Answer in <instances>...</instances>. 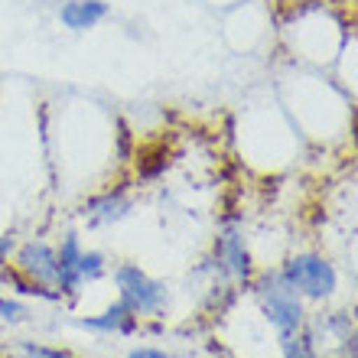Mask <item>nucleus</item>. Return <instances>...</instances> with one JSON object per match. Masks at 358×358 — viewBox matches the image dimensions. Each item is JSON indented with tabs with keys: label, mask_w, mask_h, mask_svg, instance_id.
Wrapping results in <instances>:
<instances>
[{
	"label": "nucleus",
	"mask_w": 358,
	"mask_h": 358,
	"mask_svg": "<svg viewBox=\"0 0 358 358\" xmlns=\"http://www.w3.org/2000/svg\"><path fill=\"white\" fill-rule=\"evenodd\" d=\"M283 283L293 290H303L306 296H329L336 290V271L322 257L303 255L283 267Z\"/></svg>",
	"instance_id": "1"
},
{
	"label": "nucleus",
	"mask_w": 358,
	"mask_h": 358,
	"mask_svg": "<svg viewBox=\"0 0 358 358\" xmlns=\"http://www.w3.org/2000/svg\"><path fill=\"white\" fill-rule=\"evenodd\" d=\"M114 280L121 287V303L131 313H153L163 303V287L157 280H150L141 267H134V264L117 267Z\"/></svg>",
	"instance_id": "2"
},
{
	"label": "nucleus",
	"mask_w": 358,
	"mask_h": 358,
	"mask_svg": "<svg viewBox=\"0 0 358 358\" xmlns=\"http://www.w3.org/2000/svg\"><path fill=\"white\" fill-rule=\"evenodd\" d=\"M104 17H108V3H104V0H69V3H62V10H59L62 27L76 29V33H85V29L98 27Z\"/></svg>",
	"instance_id": "3"
},
{
	"label": "nucleus",
	"mask_w": 358,
	"mask_h": 358,
	"mask_svg": "<svg viewBox=\"0 0 358 358\" xmlns=\"http://www.w3.org/2000/svg\"><path fill=\"white\" fill-rule=\"evenodd\" d=\"M267 313H271L273 326L283 332V339H290V332L300 326V316H303L300 300L293 296V287L283 283V290H273L271 300H267Z\"/></svg>",
	"instance_id": "4"
},
{
	"label": "nucleus",
	"mask_w": 358,
	"mask_h": 358,
	"mask_svg": "<svg viewBox=\"0 0 358 358\" xmlns=\"http://www.w3.org/2000/svg\"><path fill=\"white\" fill-rule=\"evenodd\" d=\"M20 267L27 273H36L39 280H56L59 277V261L56 251L46 245H27L20 251Z\"/></svg>",
	"instance_id": "5"
},
{
	"label": "nucleus",
	"mask_w": 358,
	"mask_h": 358,
	"mask_svg": "<svg viewBox=\"0 0 358 358\" xmlns=\"http://www.w3.org/2000/svg\"><path fill=\"white\" fill-rule=\"evenodd\" d=\"M78 257H82V248H78V238H66V245H62V251L56 255L59 261V287L66 293H72L78 287V280H82V273H78Z\"/></svg>",
	"instance_id": "6"
},
{
	"label": "nucleus",
	"mask_w": 358,
	"mask_h": 358,
	"mask_svg": "<svg viewBox=\"0 0 358 358\" xmlns=\"http://www.w3.org/2000/svg\"><path fill=\"white\" fill-rule=\"evenodd\" d=\"M88 329H104V332H111V329H127L131 326V310L124 306V303H117V306H111V310L104 313V316H94V320H85Z\"/></svg>",
	"instance_id": "7"
},
{
	"label": "nucleus",
	"mask_w": 358,
	"mask_h": 358,
	"mask_svg": "<svg viewBox=\"0 0 358 358\" xmlns=\"http://www.w3.org/2000/svg\"><path fill=\"white\" fill-rule=\"evenodd\" d=\"M101 261H104L101 255H82L78 257V273L82 277H98L101 273Z\"/></svg>",
	"instance_id": "8"
},
{
	"label": "nucleus",
	"mask_w": 358,
	"mask_h": 358,
	"mask_svg": "<svg viewBox=\"0 0 358 358\" xmlns=\"http://www.w3.org/2000/svg\"><path fill=\"white\" fill-rule=\"evenodd\" d=\"M0 316L10 322H17V320H23V306H20V303H10V300H0Z\"/></svg>",
	"instance_id": "9"
},
{
	"label": "nucleus",
	"mask_w": 358,
	"mask_h": 358,
	"mask_svg": "<svg viewBox=\"0 0 358 358\" xmlns=\"http://www.w3.org/2000/svg\"><path fill=\"white\" fill-rule=\"evenodd\" d=\"M131 358H170V355H163L157 349H137V352H131Z\"/></svg>",
	"instance_id": "10"
},
{
	"label": "nucleus",
	"mask_w": 358,
	"mask_h": 358,
	"mask_svg": "<svg viewBox=\"0 0 358 358\" xmlns=\"http://www.w3.org/2000/svg\"><path fill=\"white\" fill-rule=\"evenodd\" d=\"M10 248H13V241H10V238H0V261H3V255H7Z\"/></svg>",
	"instance_id": "11"
}]
</instances>
